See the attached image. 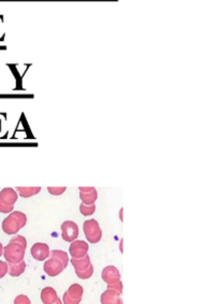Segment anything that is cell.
Instances as JSON below:
<instances>
[{
    "label": "cell",
    "instance_id": "1",
    "mask_svg": "<svg viewBox=\"0 0 215 304\" xmlns=\"http://www.w3.org/2000/svg\"><path fill=\"white\" fill-rule=\"evenodd\" d=\"M27 223V216L24 213L14 211L2 221V231L8 235H14L24 228Z\"/></svg>",
    "mask_w": 215,
    "mask_h": 304
},
{
    "label": "cell",
    "instance_id": "2",
    "mask_svg": "<svg viewBox=\"0 0 215 304\" xmlns=\"http://www.w3.org/2000/svg\"><path fill=\"white\" fill-rule=\"evenodd\" d=\"M26 253V247L21 244L10 242V243L3 247V257L5 258L7 263H19L24 261Z\"/></svg>",
    "mask_w": 215,
    "mask_h": 304
},
{
    "label": "cell",
    "instance_id": "3",
    "mask_svg": "<svg viewBox=\"0 0 215 304\" xmlns=\"http://www.w3.org/2000/svg\"><path fill=\"white\" fill-rule=\"evenodd\" d=\"M83 231L86 240L92 244H97L103 238V231L100 229L98 221L95 220V219H89V220L84 221Z\"/></svg>",
    "mask_w": 215,
    "mask_h": 304
},
{
    "label": "cell",
    "instance_id": "4",
    "mask_svg": "<svg viewBox=\"0 0 215 304\" xmlns=\"http://www.w3.org/2000/svg\"><path fill=\"white\" fill-rule=\"evenodd\" d=\"M83 297V287L79 284L71 285L63 296L64 304H80Z\"/></svg>",
    "mask_w": 215,
    "mask_h": 304
},
{
    "label": "cell",
    "instance_id": "5",
    "mask_svg": "<svg viewBox=\"0 0 215 304\" xmlns=\"http://www.w3.org/2000/svg\"><path fill=\"white\" fill-rule=\"evenodd\" d=\"M79 236V227L75 221L67 220L61 223V238L65 242L71 243Z\"/></svg>",
    "mask_w": 215,
    "mask_h": 304
},
{
    "label": "cell",
    "instance_id": "6",
    "mask_svg": "<svg viewBox=\"0 0 215 304\" xmlns=\"http://www.w3.org/2000/svg\"><path fill=\"white\" fill-rule=\"evenodd\" d=\"M43 270H44V272L49 275V276L55 277L63 272L65 269L63 267V264H61L57 259L49 257L48 260L45 261L43 264Z\"/></svg>",
    "mask_w": 215,
    "mask_h": 304
},
{
    "label": "cell",
    "instance_id": "7",
    "mask_svg": "<svg viewBox=\"0 0 215 304\" xmlns=\"http://www.w3.org/2000/svg\"><path fill=\"white\" fill-rule=\"evenodd\" d=\"M69 252L72 258L76 259L83 258L84 256H86L88 252V244L84 241H79V240L73 241L70 244Z\"/></svg>",
    "mask_w": 215,
    "mask_h": 304
},
{
    "label": "cell",
    "instance_id": "8",
    "mask_svg": "<svg viewBox=\"0 0 215 304\" xmlns=\"http://www.w3.org/2000/svg\"><path fill=\"white\" fill-rule=\"evenodd\" d=\"M50 247L45 243H36L31 247L30 253L37 261H44L50 257Z\"/></svg>",
    "mask_w": 215,
    "mask_h": 304
},
{
    "label": "cell",
    "instance_id": "9",
    "mask_svg": "<svg viewBox=\"0 0 215 304\" xmlns=\"http://www.w3.org/2000/svg\"><path fill=\"white\" fill-rule=\"evenodd\" d=\"M101 278H103L107 285L112 284L115 283V281L121 280V273L117 270V268L109 266L103 270V272H101Z\"/></svg>",
    "mask_w": 215,
    "mask_h": 304
},
{
    "label": "cell",
    "instance_id": "10",
    "mask_svg": "<svg viewBox=\"0 0 215 304\" xmlns=\"http://www.w3.org/2000/svg\"><path fill=\"white\" fill-rule=\"evenodd\" d=\"M18 192L12 188H4L0 191V202L4 203V204L14 206L16 201H18Z\"/></svg>",
    "mask_w": 215,
    "mask_h": 304
},
{
    "label": "cell",
    "instance_id": "11",
    "mask_svg": "<svg viewBox=\"0 0 215 304\" xmlns=\"http://www.w3.org/2000/svg\"><path fill=\"white\" fill-rule=\"evenodd\" d=\"M100 302L101 304H123L121 294L111 289H107L101 295Z\"/></svg>",
    "mask_w": 215,
    "mask_h": 304
},
{
    "label": "cell",
    "instance_id": "12",
    "mask_svg": "<svg viewBox=\"0 0 215 304\" xmlns=\"http://www.w3.org/2000/svg\"><path fill=\"white\" fill-rule=\"evenodd\" d=\"M58 299V296L52 287H45L41 291V301L43 304H53Z\"/></svg>",
    "mask_w": 215,
    "mask_h": 304
},
{
    "label": "cell",
    "instance_id": "13",
    "mask_svg": "<svg viewBox=\"0 0 215 304\" xmlns=\"http://www.w3.org/2000/svg\"><path fill=\"white\" fill-rule=\"evenodd\" d=\"M26 263L22 261L19 263H8V274L12 277H19L25 272Z\"/></svg>",
    "mask_w": 215,
    "mask_h": 304
},
{
    "label": "cell",
    "instance_id": "14",
    "mask_svg": "<svg viewBox=\"0 0 215 304\" xmlns=\"http://www.w3.org/2000/svg\"><path fill=\"white\" fill-rule=\"evenodd\" d=\"M20 196L24 199L31 198L33 195H37L41 191L40 187H18L15 189Z\"/></svg>",
    "mask_w": 215,
    "mask_h": 304
},
{
    "label": "cell",
    "instance_id": "15",
    "mask_svg": "<svg viewBox=\"0 0 215 304\" xmlns=\"http://www.w3.org/2000/svg\"><path fill=\"white\" fill-rule=\"evenodd\" d=\"M71 264L73 266V268H75L76 271H82V270L86 269L90 263V258L88 255L84 256L83 258H79V259H76V258H72L70 260Z\"/></svg>",
    "mask_w": 215,
    "mask_h": 304
},
{
    "label": "cell",
    "instance_id": "16",
    "mask_svg": "<svg viewBox=\"0 0 215 304\" xmlns=\"http://www.w3.org/2000/svg\"><path fill=\"white\" fill-rule=\"evenodd\" d=\"M50 257L57 259V260L61 264H63L64 269H66L67 266H68V263H69V256H68V253L66 251H63V250H58V249L51 250L50 251Z\"/></svg>",
    "mask_w": 215,
    "mask_h": 304
},
{
    "label": "cell",
    "instance_id": "17",
    "mask_svg": "<svg viewBox=\"0 0 215 304\" xmlns=\"http://www.w3.org/2000/svg\"><path fill=\"white\" fill-rule=\"evenodd\" d=\"M97 198H98V192L96 188L93 191H90V192H80V199L83 204L86 205L95 204V202L97 201Z\"/></svg>",
    "mask_w": 215,
    "mask_h": 304
},
{
    "label": "cell",
    "instance_id": "18",
    "mask_svg": "<svg viewBox=\"0 0 215 304\" xmlns=\"http://www.w3.org/2000/svg\"><path fill=\"white\" fill-rule=\"evenodd\" d=\"M76 274L80 279H88L92 277L94 274V266L90 263L86 269L82 270V271H76Z\"/></svg>",
    "mask_w": 215,
    "mask_h": 304
},
{
    "label": "cell",
    "instance_id": "19",
    "mask_svg": "<svg viewBox=\"0 0 215 304\" xmlns=\"http://www.w3.org/2000/svg\"><path fill=\"white\" fill-rule=\"evenodd\" d=\"M96 212V205L92 204V205H86V204H82L80 205V213H82L83 216H92L93 213Z\"/></svg>",
    "mask_w": 215,
    "mask_h": 304
},
{
    "label": "cell",
    "instance_id": "20",
    "mask_svg": "<svg viewBox=\"0 0 215 304\" xmlns=\"http://www.w3.org/2000/svg\"><path fill=\"white\" fill-rule=\"evenodd\" d=\"M107 289L114 290V291L118 292V294L122 295V292H123V284H122V281L118 280V281H115V283L108 284L107 285Z\"/></svg>",
    "mask_w": 215,
    "mask_h": 304
},
{
    "label": "cell",
    "instance_id": "21",
    "mask_svg": "<svg viewBox=\"0 0 215 304\" xmlns=\"http://www.w3.org/2000/svg\"><path fill=\"white\" fill-rule=\"evenodd\" d=\"M66 190H67L66 187H49L48 188L49 192L52 195H55V196L61 195L64 192H66Z\"/></svg>",
    "mask_w": 215,
    "mask_h": 304
},
{
    "label": "cell",
    "instance_id": "22",
    "mask_svg": "<svg viewBox=\"0 0 215 304\" xmlns=\"http://www.w3.org/2000/svg\"><path fill=\"white\" fill-rule=\"evenodd\" d=\"M14 304H31V302L27 296L20 295L14 299Z\"/></svg>",
    "mask_w": 215,
    "mask_h": 304
},
{
    "label": "cell",
    "instance_id": "23",
    "mask_svg": "<svg viewBox=\"0 0 215 304\" xmlns=\"http://www.w3.org/2000/svg\"><path fill=\"white\" fill-rule=\"evenodd\" d=\"M10 242H14V243H18V244L27 247V241L23 235H14L13 238L10 240Z\"/></svg>",
    "mask_w": 215,
    "mask_h": 304
},
{
    "label": "cell",
    "instance_id": "24",
    "mask_svg": "<svg viewBox=\"0 0 215 304\" xmlns=\"http://www.w3.org/2000/svg\"><path fill=\"white\" fill-rule=\"evenodd\" d=\"M13 210H14V206L4 204V203L0 202V213H10L13 212Z\"/></svg>",
    "mask_w": 215,
    "mask_h": 304
},
{
    "label": "cell",
    "instance_id": "25",
    "mask_svg": "<svg viewBox=\"0 0 215 304\" xmlns=\"http://www.w3.org/2000/svg\"><path fill=\"white\" fill-rule=\"evenodd\" d=\"M8 274V263L0 260V279Z\"/></svg>",
    "mask_w": 215,
    "mask_h": 304
},
{
    "label": "cell",
    "instance_id": "26",
    "mask_svg": "<svg viewBox=\"0 0 215 304\" xmlns=\"http://www.w3.org/2000/svg\"><path fill=\"white\" fill-rule=\"evenodd\" d=\"M94 189V187H80L79 191H80V192H90V191H93Z\"/></svg>",
    "mask_w": 215,
    "mask_h": 304
},
{
    "label": "cell",
    "instance_id": "27",
    "mask_svg": "<svg viewBox=\"0 0 215 304\" xmlns=\"http://www.w3.org/2000/svg\"><path fill=\"white\" fill-rule=\"evenodd\" d=\"M3 21H4V15L0 14V30H1V27L3 25Z\"/></svg>",
    "mask_w": 215,
    "mask_h": 304
},
{
    "label": "cell",
    "instance_id": "28",
    "mask_svg": "<svg viewBox=\"0 0 215 304\" xmlns=\"http://www.w3.org/2000/svg\"><path fill=\"white\" fill-rule=\"evenodd\" d=\"M3 255V246L1 244V242H0V257Z\"/></svg>",
    "mask_w": 215,
    "mask_h": 304
},
{
    "label": "cell",
    "instance_id": "29",
    "mask_svg": "<svg viewBox=\"0 0 215 304\" xmlns=\"http://www.w3.org/2000/svg\"><path fill=\"white\" fill-rule=\"evenodd\" d=\"M120 250H121V252H123V240H121V242H120Z\"/></svg>",
    "mask_w": 215,
    "mask_h": 304
},
{
    "label": "cell",
    "instance_id": "30",
    "mask_svg": "<svg viewBox=\"0 0 215 304\" xmlns=\"http://www.w3.org/2000/svg\"><path fill=\"white\" fill-rule=\"evenodd\" d=\"M120 219L123 221V208H121V211H120Z\"/></svg>",
    "mask_w": 215,
    "mask_h": 304
},
{
    "label": "cell",
    "instance_id": "31",
    "mask_svg": "<svg viewBox=\"0 0 215 304\" xmlns=\"http://www.w3.org/2000/svg\"><path fill=\"white\" fill-rule=\"evenodd\" d=\"M53 304H63V302H61V301H60V299H59V298H58V299H57V300H56V301H55V302H54Z\"/></svg>",
    "mask_w": 215,
    "mask_h": 304
}]
</instances>
